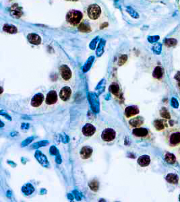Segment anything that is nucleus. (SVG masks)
Masks as SVG:
<instances>
[{
	"label": "nucleus",
	"instance_id": "1",
	"mask_svg": "<svg viewBox=\"0 0 180 202\" xmlns=\"http://www.w3.org/2000/svg\"><path fill=\"white\" fill-rule=\"evenodd\" d=\"M83 14L78 10H71L66 15V20L69 24L76 26L81 22Z\"/></svg>",
	"mask_w": 180,
	"mask_h": 202
},
{
	"label": "nucleus",
	"instance_id": "2",
	"mask_svg": "<svg viewBox=\"0 0 180 202\" xmlns=\"http://www.w3.org/2000/svg\"><path fill=\"white\" fill-rule=\"evenodd\" d=\"M168 143L171 146H178L180 145V130H173L167 135Z\"/></svg>",
	"mask_w": 180,
	"mask_h": 202
},
{
	"label": "nucleus",
	"instance_id": "3",
	"mask_svg": "<svg viewBox=\"0 0 180 202\" xmlns=\"http://www.w3.org/2000/svg\"><path fill=\"white\" fill-rule=\"evenodd\" d=\"M101 9L97 4L90 5L87 9V15L90 20H96L100 17Z\"/></svg>",
	"mask_w": 180,
	"mask_h": 202
},
{
	"label": "nucleus",
	"instance_id": "4",
	"mask_svg": "<svg viewBox=\"0 0 180 202\" xmlns=\"http://www.w3.org/2000/svg\"><path fill=\"white\" fill-rule=\"evenodd\" d=\"M116 138V132L112 128H106L101 133V139L106 142H112Z\"/></svg>",
	"mask_w": 180,
	"mask_h": 202
},
{
	"label": "nucleus",
	"instance_id": "5",
	"mask_svg": "<svg viewBox=\"0 0 180 202\" xmlns=\"http://www.w3.org/2000/svg\"><path fill=\"white\" fill-rule=\"evenodd\" d=\"M59 74L61 77L62 78L64 81L70 80L72 78V71L70 68L66 65H62L59 68Z\"/></svg>",
	"mask_w": 180,
	"mask_h": 202
},
{
	"label": "nucleus",
	"instance_id": "6",
	"mask_svg": "<svg viewBox=\"0 0 180 202\" xmlns=\"http://www.w3.org/2000/svg\"><path fill=\"white\" fill-rule=\"evenodd\" d=\"M72 89L69 86H64L59 92V97L63 101H68L72 97Z\"/></svg>",
	"mask_w": 180,
	"mask_h": 202
},
{
	"label": "nucleus",
	"instance_id": "7",
	"mask_svg": "<svg viewBox=\"0 0 180 202\" xmlns=\"http://www.w3.org/2000/svg\"><path fill=\"white\" fill-rule=\"evenodd\" d=\"M58 100V97H57V94L56 91L55 90H51L49 91V93L46 97L45 102L47 105H53L55 104Z\"/></svg>",
	"mask_w": 180,
	"mask_h": 202
},
{
	"label": "nucleus",
	"instance_id": "8",
	"mask_svg": "<svg viewBox=\"0 0 180 202\" xmlns=\"http://www.w3.org/2000/svg\"><path fill=\"white\" fill-rule=\"evenodd\" d=\"M96 131V128L91 123H86L82 129V132L83 135L86 137H90L94 134Z\"/></svg>",
	"mask_w": 180,
	"mask_h": 202
},
{
	"label": "nucleus",
	"instance_id": "9",
	"mask_svg": "<svg viewBox=\"0 0 180 202\" xmlns=\"http://www.w3.org/2000/svg\"><path fill=\"white\" fill-rule=\"evenodd\" d=\"M44 96L43 94L39 93L34 95L31 100V105L34 107H39L44 101Z\"/></svg>",
	"mask_w": 180,
	"mask_h": 202
},
{
	"label": "nucleus",
	"instance_id": "10",
	"mask_svg": "<svg viewBox=\"0 0 180 202\" xmlns=\"http://www.w3.org/2000/svg\"><path fill=\"white\" fill-rule=\"evenodd\" d=\"M93 150L90 146H84L81 148L80 152V155L82 159H89L93 154Z\"/></svg>",
	"mask_w": 180,
	"mask_h": 202
},
{
	"label": "nucleus",
	"instance_id": "11",
	"mask_svg": "<svg viewBox=\"0 0 180 202\" xmlns=\"http://www.w3.org/2000/svg\"><path fill=\"white\" fill-rule=\"evenodd\" d=\"M139 109L136 106H129L125 109V115L127 118L132 117L139 113Z\"/></svg>",
	"mask_w": 180,
	"mask_h": 202
},
{
	"label": "nucleus",
	"instance_id": "12",
	"mask_svg": "<svg viewBox=\"0 0 180 202\" xmlns=\"http://www.w3.org/2000/svg\"><path fill=\"white\" fill-rule=\"evenodd\" d=\"M132 133L134 135L138 137V138H144V137L148 135V131L145 128L136 127L134 129H133Z\"/></svg>",
	"mask_w": 180,
	"mask_h": 202
},
{
	"label": "nucleus",
	"instance_id": "13",
	"mask_svg": "<svg viewBox=\"0 0 180 202\" xmlns=\"http://www.w3.org/2000/svg\"><path fill=\"white\" fill-rule=\"evenodd\" d=\"M138 164L142 167H146L150 165L151 158L148 155H143L138 159Z\"/></svg>",
	"mask_w": 180,
	"mask_h": 202
},
{
	"label": "nucleus",
	"instance_id": "14",
	"mask_svg": "<svg viewBox=\"0 0 180 202\" xmlns=\"http://www.w3.org/2000/svg\"><path fill=\"white\" fill-rule=\"evenodd\" d=\"M28 40L33 45H38L41 43V37L34 33H30L28 35Z\"/></svg>",
	"mask_w": 180,
	"mask_h": 202
},
{
	"label": "nucleus",
	"instance_id": "15",
	"mask_svg": "<svg viewBox=\"0 0 180 202\" xmlns=\"http://www.w3.org/2000/svg\"><path fill=\"white\" fill-rule=\"evenodd\" d=\"M144 123V120L142 117H138L133 118L131 120H130L129 123L133 127H138Z\"/></svg>",
	"mask_w": 180,
	"mask_h": 202
},
{
	"label": "nucleus",
	"instance_id": "16",
	"mask_svg": "<svg viewBox=\"0 0 180 202\" xmlns=\"http://www.w3.org/2000/svg\"><path fill=\"white\" fill-rule=\"evenodd\" d=\"M166 180L169 183L173 184V185H176L178 183L179 181V177L177 174H173V173H170L168 174L166 177Z\"/></svg>",
	"mask_w": 180,
	"mask_h": 202
},
{
	"label": "nucleus",
	"instance_id": "17",
	"mask_svg": "<svg viewBox=\"0 0 180 202\" xmlns=\"http://www.w3.org/2000/svg\"><path fill=\"white\" fill-rule=\"evenodd\" d=\"M163 74H164V70L163 68L160 66L156 67L155 69L154 70V71H153L152 73L153 77L158 80L161 79L163 78Z\"/></svg>",
	"mask_w": 180,
	"mask_h": 202
},
{
	"label": "nucleus",
	"instance_id": "18",
	"mask_svg": "<svg viewBox=\"0 0 180 202\" xmlns=\"http://www.w3.org/2000/svg\"><path fill=\"white\" fill-rule=\"evenodd\" d=\"M165 122L161 119H156L154 121V127L157 131H162L165 128Z\"/></svg>",
	"mask_w": 180,
	"mask_h": 202
},
{
	"label": "nucleus",
	"instance_id": "19",
	"mask_svg": "<svg viewBox=\"0 0 180 202\" xmlns=\"http://www.w3.org/2000/svg\"><path fill=\"white\" fill-rule=\"evenodd\" d=\"M3 30L7 33L9 34H15L18 32V30L15 26L10 25V24H6L3 28Z\"/></svg>",
	"mask_w": 180,
	"mask_h": 202
},
{
	"label": "nucleus",
	"instance_id": "20",
	"mask_svg": "<svg viewBox=\"0 0 180 202\" xmlns=\"http://www.w3.org/2000/svg\"><path fill=\"white\" fill-rule=\"evenodd\" d=\"M165 161L167 163L171 164V165H173V164L176 162L175 156L171 153H169V152H167V153H166V154L165 155Z\"/></svg>",
	"mask_w": 180,
	"mask_h": 202
},
{
	"label": "nucleus",
	"instance_id": "21",
	"mask_svg": "<svg viewBox=\"0 0 180 202\" xmlns=\"http://www.w3.org/2000/svg\"><path fill=\"white\" fill-rule=\"evenodd\" d=\"M160 115L162 118H163V119H171V115L169 112L168 111V110L165 107L162 108L161 110H160Z\"/></svg>",
	"mask_w": 180,
	"mask_h": 202
},
{
	"label": "nucleus",
	"instance_id": "22",
	"mask_svg": "<svg viewBox=\"0 0 180 202\" xmlns=\"http://www.w3.org/2000/svg\"><path fill=\"white\" fill-rule=\"evenodd\" d=\"M177 41L175 39H166L165 42V44L167 45V47H173L177 44Z\"/></svg>",
	"mask_w": 180,
	"mask_h": 202
},
{
	"label": "nucleus",
	"instance_id": "23",
	"mask_svg": "<svg viewBox=\"0 0 180 202\" xmlns=\"http://www.w3.org/2000/svg\"><path fill=\"white\" fill-rule=\"evenodd\" d=\"M89 187L91 190L97 191L99 189V183L97 181H92L89 183Z\"/></svg>",
	"mask_w": 180,
	"mask_h": 202
},
{
	"label": "nucleus",
	"instance_id": "24",
	"mask_svg": "<svg viewBox=\"0 0 180 202\" xmlns=\"http://www.w3.org/2000/svg\"><path fill=\"white\" fill-rule=\"evenodd\" d=\"M110 90L113 94L117 95L119 92H120V88H119V86L117 84H113L111 86Z\"/></svg>",
	"mask_w": 180,
	"mask_h": 202
},
{
	"label": "nucleus",
	"instance_id": "25",
	"mask_svg": "<svg viewBox=\"0 0 180 202\" xmlns=\"http://www.w3.org/2000/svg\"><path fill=\"white\" fill-rule=\"evenodd\" d=\"M87 28H88V29H90L89 26H88V25L86 26V24H84V23H82L81 25H80V27H79V29H80V30H81V31L85 32H88V31H89V30H87Z\"/></svg>",
	"mask_w": 180,
	"mask_h": 202
},
{
	"label": "nucleus",
	"instance_id": "26",
	"mask_svg": "<svg viewBox=\"0 0 180 202\" xmlns=\"http://www.w3.org/2000/svg\"><path fill=\"white\" fill-rule=\"evenodd\" d=\"M171 105L173 107L177 109L178 106H179V103H178V101L176 100L175 98H173L171 99Z\"/></svg>",
	"mask_w": 180,
	"mask_h": 202
},
{
	"label": "nucleus",
	"instance_id": "27",
	"mask_svg": "<svg viewBox=\"0 0 180 202\" xmlns=\"http://www.w3.org/2000/svg\"><path fill=\"white\" fill-rule=\"evenodd\" d=\"M178 86H179V88H180V81L178 82Z\"/></svg>",
	"mask_w": 180,
	"mask_h": 202
},
{
	"label": "nucleus",
	"instance_id": "28",
	"mask_svg": "<svg viewBox=\"0 0 180 202\" xmlns=\"http://www.w3.org/2000/svg\"><path fill=\"white\" fill-rule=\"evenodd\" d=\"M179 200L180 201V196H179Z\"/></svg>",
	"mask_w": 180,
	"mask_h": 202
}]
</instances>
